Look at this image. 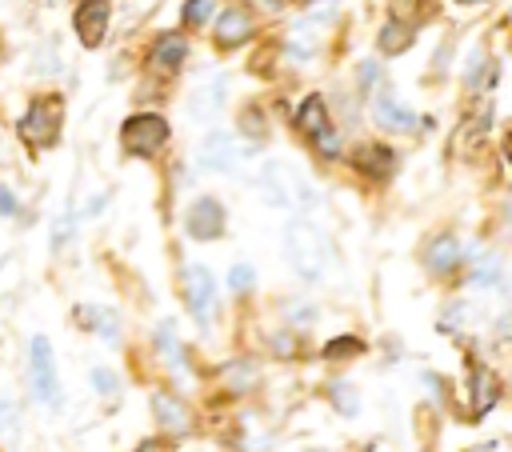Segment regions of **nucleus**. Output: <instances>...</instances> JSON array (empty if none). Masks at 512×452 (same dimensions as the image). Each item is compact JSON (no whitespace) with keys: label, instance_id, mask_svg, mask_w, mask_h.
<instances>
[{"label":"nucleus","instance_id":"obj_7","mask_svg":"<svg viewBox=\"0 0 512 452\" xmlns=\"http://www.w3.org/2000/svg\"><path fill=\"white\" fill-rule=\"evenodd\" d=\"M224 224H228V212L216 196H200L184 212V232L192 240H216V236H224Z\"/></svg>","mask_w":512,"mask_h":452},{"label":"nucleus","instance_id":"obj_15","mask_svg":"<svg viewBox=\"0 0 512 452\" xmlns=\"http://www.w3.org/2000/svg\"><path fill=\"white\" fill-rule=\"evenodd\" d=\"M296 128L308 132L312 140L324 136V132H332V124H328V108H324L320 96H304V104H300V112H296Z\"/></svg>","mask_w":512,"mask_h":452},{"label":"nucleus","instance_id":"obj_22","mask_svg":"<svg viewBox=\"0 0 512 452\" xmlns=\"http://www.w3.org/2000/svg\"><path fill=\"white\" fill-rule=\"evenodd\" d=\"M216 4H220V0H184V12H180L184 28H204L208 16L216 12Z\"/></svg>","mask_w":512,"mask_h":452},{"label":"nucleus","instance_id":"obj_31","mask_svg":"<svg viewBox=\"0 0 512 452\" xmlns=\"http://www.w3.org/2000/svg\"><path fill=\"white\" fill-rule=\"evenodd\" d=\"M504 156H508V160H512V136H508V140H504Z\"/></svg>","mask_w":512,"mask_h":452},{"label":"nucleus","instance_id":"obj_21","mask_svg":"<svg viewBox=\"0 0 512 452\" xmlns=\"http://www.w3.org/2000/svg\"><path fill=\"white\" fill-rule=\"evenodd\" d=\"M224 380H228L232 392H248V388L256 384V364H252V360H232V364L224 368Z\"/></svg>","mask_w":512,"mask_h":452},{"label":"nucleus","instance_id":"obj_19","mask_svg":"<svg viewBox=\"0 0 512 452\" xmlns=\"http://www.w3.org/2000/svg\"><path fill=\"white\" fill-rule=\"evenodd\" d=\"M20 432H24V412L12 396H0V440L4 444H20Z\"/></svg>","mask_w":512,"mask_h":452},{"label":"nucleus","instance_id":"obj_29","mask_svg":"<svg viewBox=\"0 0 512 452\" xmlns=\"http://www.w3.org/2000/svg\"><path fill=\"white\" fill-rule=\"evenodd\" d=\"M132 452H172V448H168V444H164L160 436H148V440H140V444H136Z\"/></svg>","mask_w":512,"mask_h":452},{"label":"nucleus","instance_id":"obj_25","mask_svg":"<svg viewBox=\"0 0 512 452\" xmlns=\"http://www.w3.org/2000/svg\"><path fill=\"white\" fill-rule=\"evenodd\" d=\"M256 284V272L248 268V264H232V272H228V288L232 292H248Z\"/></svg>","mask_w":512,"mask_h":452},{"label":"nucleus","instance_id":"obj_23","mask_svg":"<svg viewBox=\"0 0 512 452\" xmlns=\"http://www.w3.org/2000/svg\"><path fill=\"white\" fill-rule=\"evenodd\" d=\"M88 380H92V392L104 396V400H112V396L120 392V376H116L112 368H104V364H96V368L88 372Z\"/></svg>","mask_w":512,"mask_h":452},{"label":"nucleus","instance_id":"obj_18","mask_svg":"<svg viewBox=\"0 0 512 452\" xmlns=\"http://www.w3.org/2000/svg\"><path fill=\"white\" fill-rule=\"evenodd\" d=\"M204 168H212V172L236 168V152H232V144H228L220 132H212V136L204 140Z\"/></svg>","mask_w":512,"mask_h":452},{"label":"nucleus","instance_id":"obj_16","mask_svg":"<svg viewBox=\"0 0 512 452\" xmlns=\"http://www.w3.org/2000/svg\"><path fill=\"white\" fill-rule=\"evenodd\" d=\"M424 264H428L432 272H452V268L460 264V244H456V236L440 232V236L428 244V252H424Z\"/></svg>","mask_w":512,"mask_h":452},{"label":"nucleus","instance_id":"obj_13","mask_svg":"<svg viewBox=\"0 0 512 452\" xmlns=\"http://www.w3.org/2000/svg\"><path fill=\"white\" fill-rule=\"evenodd\" d=\"M392 148L388 144H380V140H368V144H360L356 152H352V164L360 168V172H368L372 180H384L388 172H392Z\"/></svg>","mask_w":512,"mask_h":452},{"label":"nucleus","instance_id":"obj_26","mask_svg":"<svg viewBox=\"0 0 512 452\" xmlns=\"http://www.w3.org/2000/svg\"><path fill=\"white\" fill-rule=\"evenodd\" d=\"M0 216H8V220L24 216V204H20V196L12 188H0Z\"/></svg>","mask_w":512,"mask_h":452},{"label":"nucleus","instance_id":"obj_32","mask_svg":"<svg viewBox=\"0 0 512 452\" xmlns=\"http://www.w3.org/2000/svg\"><path fill=\"white\" fill-rule=\"evenodd\" d=\"M460 4H480V0H460Z\"/></svg>","mask_w":512,"mask_h":452},{"label":"nucleus","instance_id":"obj_28","mask_svg":"<svg viewBox=\"0 0 512 452\" xmlns=\"http://www.w3.org/2000/svg\"><path fill=\"white\" fill-rule=\"evenodd\" d=\"M420 8V0H392V20H412V12Z\"/></svg>","mask_w":512,"mask_h":452},{"label":"nucleus","instance_id":"obj_9","mask_svg":"<svg viewBox=\"0 0 512 452\" xmlns=\"http://www.w3.org/2000/svg\"><path fill=\"white\" fill-rule=\"evenodd\" d=\"M252 36H256V16H252L244 4H228V8L220 12V20H216V48L232 52V48H240V44L252 40Z\"/></svg>","mask_w":512,"mask_h":452},{"label":"nucleus","instance_id":"obj_24","mask_svg":"<svg viewBox=\"0 0 512 452\" xmlns=\"http://www.w3.org/2000/svg\"><path fill=\"white\" fill-rule=\"evenodd\" d=\"M356 352H364V344L356 336H336V340L324 344V356H332V360H344V356H356Z\"/></svg>","mask_w":512,"mask_h":452},{"label":"nucleus","instance_id":"obj_30","mask_svg":"<svg viewBox=\"0 0 512 452\" xmlns=\"http://www.w3.org/2000/svg\"><path fill=\"white\" fill-rule=\"evenodd\" d=\"M332 396H336V404H340V408H344V412H348V416H352V412H356V396H348V392H344V388H340V384H336V388H332Z\"/></svg>","mask_w":512,"mask_h":452},{"label":"nucleus","instance_id":"obj_8","mask_svg":"<svg viewBox=\"0 0 512 452\" xmlns=\"http://www.w3.org/2000/svg\"><path fill=\"white\" fill-rule=\"evenodd\" d=\"M148 404H152V420H156L160 432H168V436H188L192 432V412L172 388H156Z\"/></svg>","mask_w":512,"mask_h":452},{"label":"nucleus","instance_id":"obj_3","mask_svg":"<svg viewBox=\"0 0 512 452\" xmlns=\"http://www.w3.org/2000/svg\"><path fill=\"white\" fill-rule=\"evenodd\" d=\"M168 136H172V128H168V120L160 112H136V116H128L120 124V148L128 156H136V160L156 156L168 144Z\"/></svg>","mask_w":512,"mask_h":452},{"label":"nucleus","instance_id":"obj_17","mask_svg":"<svg viewBox=\"0 0 512 452\" xmlns=\"http://www.w3.org/2000/svg\"><path fill=\"white\" fill-rule=\"evenodd\" d=\"M412 40H416V32H412V24H404V20H388V24L380 28V36H376V44H380L384 56H400L404 48H412Z\"/></svg>","mask_w":512,"mask_h":452},{"label":"nucleus","instance_id":"obj_20","mask_svg":"<svg viewBox=\"0 0 512 452\" xmlns=\"http://www.w3.org/2000/svg\"><path fill=\"white\" fill-rule=\"evenodd\" d=\"M156 348H160V356H164L168 368H184V344L176 340V328L168 320L156 328Z\"/></svg>","mask_w":512,"mask_h":452},{"label":"nucleus","instance_id":"obj_6","mask_svg":"<svg viewBox=\"0 0 512 452\" xmlns=\"http://www.w3.org/2000/svg\"><path fill=\"white\" fill-rule=\"evenodd\" d=\"M108 20H112V4L108 0H80L72 8V32L84 48H100L108 36Z\"/></svg>","mask_w":512,"mask_h":452},{"label":"nucleus","instance_id":"obj_12","mask_svg":"<svg viewBox=\"0 0 512 452\" xmlns=\"http://www.w3.org/2000/svg\"><path fill=\"white\" fill-rule=\"evenodd\" d=\"M372 116H376V124L388 128V132H416V124H420L416 112H408L392 92H380V96H376Z\"/></svg>","mask_w":512,"mask_h":452},{"label":"nucleus","instance_id":"obj_5","mask_svg":"<svg viewBox=\"0 0 512 452\" xmlns=\"http://www.w3.org/2000/svg\"><path fill=\"white\" fill-rule=\"evenodd\" d=\"M184 304H188V312L200 328L212 324V316H216V276L204 264L184 268Z\"/></svg>","mask_w":512,"mask_h":452},{"label":"nucleus","instance_id":"obj_11","mask_svg":"<svg viewBox=\"0 0 512 452\" xmlns=\"http://www.w3.org/2000/svg\"><path fill=\"white\" fill-rule=\"evenodd\" d=\"M184 56H188V40H184V32H160V36L152 40V48H148L152 68H160V72H180Z\"/></svg>","mask_w":512,"mask_h":452},{"label":"nucleus","instance_id":"obj_2","mask_svg":"<svg viewBox=\"0 0 512 452\" xmlns=\"http://www.w3.org/2000/svg\"><path fill=\"white\" fill-rule=\"evenodd\" d=\"M28 388H32V400L40 408H48V412L64 408V384H60L56 352H52V340L44 332H36L28 340Z\"/></svg>","mask_w":512,"mask_h":452},{"label":"nucleus","instance_id":"obj_14","mask_svg":"<svg viewBox=\"0 0 512 452\" xmlns=\"http://www.w3.org/2000/svg\"><path fill=\"white\" fill-rule=\"evenodd\" d=\"M500 400V384L484 364H472V416L492 412V404Z\"/></svg>","mask_w":512,"mask_h":452},{"label":"nucleus","instance_id":"obj_27","mask_svg":"<svg viewBox=\"0 0 512 452\" xmlns=\"http://www.w3.org/2000/svg\"><path fill=\"white\" fill-rule=\"evenodd\" d=\"M72 224H76V216H72V212H64V216L56 220V232H52V248H56V252L68 244V236H72Z\"/></svg>","mask_w":512,"mask_h":452},{"label":"nucleus","instance_id":"obj_10","mask_svg":"<svg viewBox=\"0 0 512 452\" xmlns=\"http://www.w3.org/2000/svg\"><path fill=\"white\" fill-rule=\"evenodd\" d=\"M72 320H76V328H84V332H96L100 340H120V316L112 312V308H104V304H76L72 308Z\"/></svg>","mask_w":512,"mask_h":452},{"label":"nucleus","instance_id":"obj_1","mask_svg":"<svg viewBox=\"0 0 512 452\" xmlns=\"http://www.w3.org/2000/svg\"><path fill=\"white\" fill-rule=\"evenodd\" d=\"M60 128H64V100H60L56 92L32 96V100L24 104V112L16 116V136L24 140L28 152H48V148H56Z\"/></svg>","mask_w":512,"mask_h":452},{"label":"nucleus","instance_id":"obj_4","mask_svg":"<svg viewBox=\"0 0 512 452\" xmlns=\"http://www.w3.org/2000/svg\"><path fill=\"white\" fill-rule=\"evenodd\" d=\"M284 248H288L292 268L304 280H316L320 276V268H324V240H320V232L308 220H292L284 228Z\"/></svg>","mask_w":512,"mask_h":452}]
</instances>
